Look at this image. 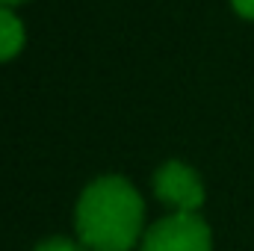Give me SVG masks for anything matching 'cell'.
I'll list each match as a JSON object with an SVG mask.
<instances>
[{"label": "cell", "mask_w": 254, "mask_h": 251, "mask_svg": "<svg viewBox=\"0 0 254 251\" xmlns=\"http://www.w3.org/2000/svg\"><path fill=\"white\" fill-rule=\"evenodd\" d=\"M27 45V30L24 21L9 9L0 6V63H12Z\"/></svg>", "instance_id": "4"}, {"label": "cell", "mask_w": 254, "mask_h": 251, "mask_svg": "<svg viewBox=\"0 0 254 251\" xmlns=\"http://www.w3.org/2000/svg\"><path fill=\"white\" fill-rule=\"evenodd\" d=\"M139 251H213V234L198 213H169L145 231Z\"/></svg>", "instance_id": "2"}, {"label": "cell", "mask_w": 254, "mask_h": 251, "mask_svg": "<svg viewBox=\"0 0 254 251\" xmlns=\"http://www.w3.org/2000/svg\"><path fill=\"white\" fill-rule=\"evenodd\" d=\"M33 251H89L80 240H68V237H48L42 240Z\"/></svg>", "instance_id": "5"}, {"label": "cell", "mask_w": 254, "mask_h": 251, "mask_svg": "<svg viewBox=\"0 0 254 251\" xmlns=\"http://www.w3.org/2000/svg\"><path fill=\"white\" fill-rule=\"evenodd\" d=\"M154 195L172 207V213H198L204 204V184L184 160H166L154 175Z\"/></svg>", "instance_id": "3"}, {"label": "cell", "mask_w": 254, "mask_h": 251, "mask_svg": "<svg viewBox=\"0 0 254 251\" xmlns=\"http://www.w3.org/2000/svg\"><path fill=\"white\" fill-rule=\"evenodd\" d=\"M21 3H27V0H0V6H9V9H15V6H21Z\"/></svg>", "instance_id": "7"}, {"label": "cell", "mask_w": 254, "mask_h": 251, "mask_svg": "<svg viewBox=\"0 0 254 251\" xmlns=\"http://www.w3.org/2000/svg\"><path fill=\"white\" fill-rule=\"evenodd\" d=\"M231 6H234V12H237L240 18L254 21V0H231Z\"/></svg>", "instance_id": "6"}, {"label": "cell", "mask_w": 254, "mask_h": 251, "mask_svg": "<svg viewBox=\"0 0 254 251\" xmlns=\"http://www.w3.org/2000/svg\"><path fill=\"white\" fill-rule=\"evenodd\" d=\"M74 228L89 251H130L145 237V201L122 175L95 178L77 198Z\"/></svg>", "instance_id": "1"}]
</instances>
